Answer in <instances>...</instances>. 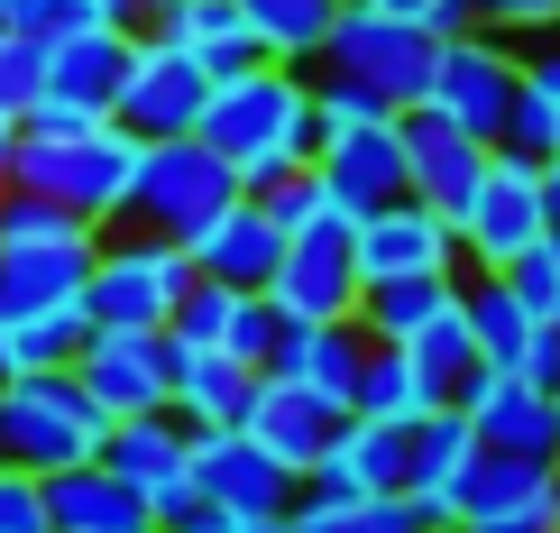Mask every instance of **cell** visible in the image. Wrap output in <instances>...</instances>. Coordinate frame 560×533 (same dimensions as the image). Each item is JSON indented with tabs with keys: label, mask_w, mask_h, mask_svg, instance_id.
Here are the masks:
<instances>
[{
	"label": "cell",
	"mask_w": 560,
	"mask_h": 533,
	"mask_svg": "<svg viewBox=\"0 0 560 533\" xmlns=\"http://www.w3.org/2000/svg\"><path fill=\"white\" fill-rule=\"evenodd\" d=\"M469 470H478V432H469V414H459V405H432L423 424H413V478H405L413 515H423L432 533L459 524V488H469Z\"/></svg>",
	"instance_id": "cell-22"
},
{
	"label": "cell",
	"mask_w": 560,
	"mask_h": 533,
	"mask_svg": "<svg viewBox=\"0 0 560 533\" xmlns=\"http://www.w3.org/2000/svg\"><path fill=\"white\" fill-rule=\"evenodd\" d=\"M148 28H166V37H175L212 83L248 74V65H267V56H258V37H248V19H240V0H175V10H166V19H148Z\"/></svg>",
	"instance_id": "cell-29"
},
{
	"label": "cell",
	"mask_w": 560,
	"mask_h": 533,
	"mask_svg": "<svg viewBox=\"0 0 560 533\" xmlns=\"http://www.w3.org/2000/svg\"><path fill=\"white\" fill-rule=\"evenodd\" d=\"M441 396H432V378L413 368V350H395V340H377L368 350V368H359V396H349V414H368V424H423Z\"/></svg>",
	"instance_id": "cell-34"
},
{
	"label": "cell",
	"mask_w": 560,
	"mask_h": 533,
	"mask_svg": "<svg viewBox=\"0 0 560 533\" xmlns=\"http://www.w3.org/2000/svg\"><path fill=\"white\" fill-rule=\"evenodd\" d=\"M451 230H459V267H469V276H505L551 230L542 221V157L487 148V166L469 184V202L451 212Z\"/></svg>",
	"instance_id": "cell-6"
},
{
	"label": "cell",
	"mask_w": 560,
	"mask_h": 533,
	"mask_svg": "<svg viewBox=\"0 0 560 533\" xmlns=\"http://www.w3.org/2000/svg\"><path fill=\"white\" fill-rule=\"evenodd\" d=\"M349 258H359V286H377V276H459V230L405 194L349 230Z\"/></svg>",
	"instance_id": "cell-14"
},
{
	"label": "cell",
	"mask_w": 560,
	"mask_h": 533,
	"mask_svg": "<svg viewBox=\"0 0 560 533\" xmlns=\"http://www.w3.org/2000/svg\"><path fill=\"white\" fill-rule=\"evenodd\" d=\"M184 294H194V258H184V240H156V230H129V221L102 230L92 276H83L92 332H166Z\"/></svg>",
	"instance_id": "cell-3"
},
{
	"label": "cell",
	"mask_w": 560,
	"mask_h": 533,
	"mask_svg": "<svg viewBox=\"0 0 560 533\" xmlns=\"http://www.w3.org/2000/svg\"><path fill=\"white\" fill-rule=\"evenodd\" d=\"M313 478H322V488H349V497H405V478H413V432L349 414V424L331 432V451H322Z\"/></svg>",
	"instance_id": "cell-26"
},
{
	"label": "cell",
	"mask_w": 560,
	"mask_h": 533,
	"mask_svg": "<svg viewBox=\"0 0 560 533\" xmlns=\"http://www.w3.org/2000/svg\"><path fill=\"white\" fill-rule=\"evenodd\" d=\"M0 378H10V368H0Z\"/></svg>",
	"instance_id": "cell-54"
},
{
	"label": "cell",
	"mask_w": 560,
	"mask_h": 533,
	"mask_svg": "<svg viewBox=\"0 0 560 533\" xmlns=\"http://www.w3.org/2000/svg\"><path fill=\"white\" fill-rule=\"evenodd\" d=\"M175 350H221V359H240V368H267V350H276V304L267 294H248V286H202L194 276V294L175 304Z\"/></svg>",
	"instance_id": "cell-18"
},
{
	"label": "cell",
	"mask_w": 560,
	"mask_h": 533,
	"mask_svg": "<svg viewBox=\"0 0 560 533\" xmlns=\"http://www.w3.org/2000/svg\"><path fill=\"white\" fill-rule=\"evenodd\" d=\"M551 470H560V386H551Z\"/></svg>",
	"instance_id": "cell-48"
},
{
	"label": "cell",
	"mask_w": 560,
	"mask_h": 533,
	"mask_svg": "<svg viewBox=\"0 0 560 533\" xmlns=\"http://www.w3.org/2000/svg\"><path fill=\"white\" fill-rule=\"evenodd\" d=\"M83 19H110V28H148V10H138V0H83Z\"/></svg>",
	"instance_id": "cell-46"
},
{
	"label": "cell",
	"mask_w": 560,
	"mask_h": 533,
	"mask_svg": "<svg viewBox=\"0 0 560 533\" xmlns=\"http://www.w3.org/2000/svg\"><path fill=\"white\" fill-rule=\"evenodd\" d=\"M240 202V175H230L221 148L202 138H148L129 175V230H156V240H194L202 221H221Z\"/></svg>",
	"instance_id": "cell-5"
},
{
	"label": "cell",
	"mask_w": 560,
	"mask_h": 533,
	"mask_svg": "<svg viewBox=\"0 0 560 533\" xmlns=\"http://www.w3.org/2000/svg\"><path fill=\"white\" fill-rule=\"evenodd\" d=\"M194 488L221 515H285L303 478L267 442H248V432H194Z\"/></svg>",
	"instance_id": "cell-15"
},
{
	"label": "cell",
	"mask_w": 560,
	"mask_h": 533,
	"mask_svg": "<svg viewBox=\"0 0 560 533\" xmlns=\"http://www.w3.org/2000/svg\"><path fill=\"white\" fill-rule=\"evenodd\" d=\"M405 350H413V368L432 378V396H441V405H459V386L478 378V340H469V313H459V304L441 313L423 340H405Z\"/></svg>",
	"instance_id": "cell-36"
},
{
	"label": "cell",
	"mask_w": 560,
	"mask_h": 533,
	"mask_svg": "<svg viewBox=\"0 0 560 533\" xmlns=\"http://www.w3.org/2000/svg\"><path fill=\"white\" fill-rule=\"evenodd\" d=\"M138 10H148V19H166V10H175V0H138Z\"/></svg>",
	"instance_id": "cell-50"
},
{
	"label": "cell",
	"mask_w": 560,
	"mask_h": 533,
	"mask_svg": "<svg viewBox=\"0 0 560 533\" xmlns=\"http://www.w3.org/2000/svg\"><path fill=\"white\" fill-rule=\"evenodd\" d=\"M184 258H194V276H202V286H248V294H267L276 258H285V230H276L258 202L240 194L221 221H202L194 240H184Z\"/></svg>",
	"instance_id": "cell-24"
},
{
	"label": "cell",
	"mask_w": 560,
	"mask_h": 533,
	"mask_svg": "<svg viewBox=\"0 0 560 533\" xmlns=\"http://www.w3.org/2000/svg\"><path fill=\"white\" fill-rule=\"evenodd\" d=\"M276 322H359V258H349V230H303L285 240V258L267 276Z\"/></svg>",
	"instance_id": "cell-12"
},
{
	"label": "cell",
	"mask_w": 560,
	"mask_h": 533,
	"mask_svg": "<svg viewBox=\"0 0 560 533\" xmlns=\"http://www.w3.org/2000/svg\"><path fill=\"white\" fill-rule=\"evenodd\" d=\"M551 533H560V515H551Z\"/></svg>",
	"instance_id": "cell-53"
},
{
	"label": "cell",
	"mask_w": 560,
	"mask_h": 533,
	"mask_svg": "<svg viewBox=\"0 0 560 533\" xmlns=\"http://www.w3.org/2000/svg\"><path fill=\"white\" fill-rule=\"evenodd\" d=\"M37 102H46V46L19 37V28H0V120L19 129Z\"/></svg>",
	"instance_id": "cell-38"
},
{
	"label": "cell",
	"mask_w": 560,
	"mask_h": 533,
	"mask_svg": "<svg viewBox=\"0 0 560 533\" xmlns=\"http://www.w3.org/2000/svg\"><path fill=\"white\" fill-rule=\"evenodd\" d=\"M340 424H349V405L313 396V386H294V378H258V405H248V424H240V432H248V442H267L294 478H313Z\"/></svg>",
	"instance_id": "cell-21"
},
{
	"label": "cell",
	"mask_w": 560,
	"mask_h": 533,
	"mask_svg": "<svg viewBox=\"0 0 560 533\" xmlns=\"http://www.w3.org/2000/svg\"><path fill=\"white\" fill-rule=\"evenodd\" d=\"M194 138L230 157L240 194L267 184V175H285V166H313V148H322V129H313V74H294V65H248V74L212 83Z\"/></svg>",
	"instance_id": "cell-2"
},
{
	"label": "cell",
	"mask_w": 560,
	"mask_h": 533,
	"mask_svg": "<svg viewBox=\"0 0 560 533\" xmlns=\"http://www.w3.org/2000/svg\"><path fill=\"white\" fill-rule=\"evenodd\" d=\"M515 378L560 386V322H542V332H533V350H524V368H515Z\"/></svg>",
	"instance_id": "cell-45"
},
{
	"label": "cell",
	"mask_w": 560,
	"mask_h": 533,
	"mask_svg": "<svg viewBox=\"0 0 560 533\" xmlns=\"http://www.w3.org/2000/svg\"><path fill=\"white\" fill-rule=\"evenodd\" d=\"M542 221H551V240H560V157H542Z\"/></svg>",
	"instance_id": "cell-47"
},
{
	"label": "cell",
	"mask_w": 560,
	"mask_h": 533,
	"mask_svg": "<svg viewBox=\"0 0 560 533\" xmlns=\"http://www.w3.org/2000/svg\"><path fill=\"white\" fill-rule=\"evenodd\" d=\"M10 138H19V129H0V194H10Z\"/></svg>",
	"instance_id": "cell-49"
},
{
	"label": "cell",
	"mask_w": 560,
	"mask_h": 533,
	"mask_svg": "<svg viewBox=\"0 0 560 533\" xmlns=\"http://www.w3.org/2000/svg\"><path fill=\"white\" fill-rule=\"evenodd\" d=\"M248 202H258V212L285 230V240H303V230H349L340 202H331V184H322V166H285V175L248 184Z\"/></svg>",
	"instance_id": "cell-35"
},
{
	"label": "cell",
	"mask_w": 560,
	"mask_h": 533,
	"mask_svg": "<svg viewBox=\"0 0 560 533\" xmlns=\"http://www.w3.org/2000/svg\"><path fill=\"white\" fill-rule=\"evenodd\" d=\"M148 533H166V524H148Z\"/></svg>",
	"instance_id": "cell-52"
},
{
	"label": "cell",
	"mask_w": 560,
	"mask_h": 533,
	"mask_svg": "<svg viewBox=\"0 0 560 533\" xmlns=\"http://www.w3.org/2000/svg\"><path fill=\"white\" fill-rule=\"evenodd\" d=\"M515 83H524V46H515V37L459 28V37H441V56H432L423 111H441V120H459L469 138L497 148V138H505V111H515Z\"/></svg>",
	"instance_id": "cell-8"
},
{
	"label": "cell",
	"mask_w": 560,
	"mask_h": 533,
	"mask_svg": "<svg viewBox=\"0 0 560 533\" xmlns=\"http://www.w3.org/2000/svg\"><path fill=\"white\" fill-rule=\"evenodd\" d=\"M74 19H83V0H0V28H19V37H65V28H74Z\"/></svg>",
	"instance_id": "cell-42"
},
{
	"label": "cell",
	"mask_w": 560,
	"mask_h": 533,
	"mask_svg": "<svg viewBox=\"0 0 560 533\" xmlns=\"http://www.w3.org/2000/svg\"><path fill=\"white\" fill-rule=\"evenodd\" d=\"M175 332H92L74 378L110 424H129V414H175Z\"/></svg>",
	"instance_id": "cell-11"
},
{
	"label": "cell",
	"mask_w": 560,
	"mask_h": 533,
	"mask_svg": "<svg viewBox=\"0 0 560 533\" xmlns=\"http://www.w3.org/2000/svg\"><path fill=\"white\" fill-rule=\"evenodd\" d=\"M551 37H560V28H551Z\"/></svg>",
	"instance_id": "cell-56"
},
{
	"label": "cell",
	"mask_w": 560,
	"mask_h": 533,
	"mask_svg": "<svg viewBox=\"0 0 560 533\" xmlns=\"http://www.w3.org/2000/svg\"><path fill=\"white\" fill-rule=\"evenodd\" d=\"M83 340H92V313L83 304L19 313V322H0V368H10V378H46V368H74Z\"/></svg>",
	"instance_id": "cell-33"
},
{
	"label": "cell",
	"mask_w": 560,
	"mask_h": 533,
	"mask_svg": "<svg viewBox=\"0 0 560 533\" xmlns=\"http://www.w3.org/2000/svg\"><path fill=\"white\" fill-rule=\"evenodd\" d=\"M202 102H212V74H202L166 28H138L110 120H120L129 138H194V129H202Z\"/></svg>",
	"instance_id": "cell-9"
},
{
	"label": "cell",
	"mask_w": 560,
	"mask_h": 533,
	"mask_svg": "<svg viewBox=\"0 0 560 533\" xmlns=\"http://www.w3.org/2000/svg\"><path fill=\"white\" fill-rule=\"evenodd\" d=\"M110 442V414L83 396L74 368H46V378H0V460L28 478L83 470Z\"/></svg>",
	"instance_id": "cell-4"
},
{
	"label": "cell",
	"mask_w": 560,
	"mask_h": 533,
	"mask_svg": "<svg viewBox=\"0 0 560 533\" xmlns=\"http://www.w3.org/2000/svg\"><path fill=\"white\" fill-rule=\"evenodd\" d=\"M184 533H294V515H221V506H202Z\"/></svg>",
	"instance_id": "cell-44"
},
{
	"label": "cell",
	"mask_w": 560,
	"mask_h": 533,
	"mask_svg": "<svg viewBox=\"0 0 560 533\" xmlns=\"http://www.w3.org/2000/svg\"><path fill=\"white\" fill-rule=\"evenodd\" d=\"M451 533H505V524H451Z\"/></svg>",
	"instance_id": "cell-51"
},
{
	"label": "cell",
	"mask_w": 560,
	"mask_h": 533,
	"mask_svg": "<svg viewBox=\"0 0 560 533\" xmlns=\"http://www.w3.org/2000/svg\"><path fill=\"white\" fill-rule=\"evenodd\" d=\"M432 56H441V37L405 28V19H386V10H368V0H349L340 28L322 37V65H313V74L377 92L386 111H413V102H423V83H432Z\"/></svg>",
	"instance_id": "cell-7"
},
{
	"label": "cell",
	"mask_w": 560,
	"mask_h": 533,
	"mask_svg": "<svg viewBox=\"0 0 560 533\" xmlns=\"http://www.w3.org/2000/svg\"><path fill=\"white\" fill-rule=\"evenodd\" d=\"M129 46H138V28H110V19H74L65 37H46V102H74L92 120H110Z\"/></svg>",
	"instance_id": "cell-19"
},
{
	"label": "cell",
	"mask_w": 560,
	"mask_h": 533,
	"mask_svg": "<svg viewBox=\"0 0 560 533\" xmlns=\"http://www.w3.org/2000/svg\"><path fill=\"white\" fill-rule=\"evenodd\" d=\"M46 515H56V533H148V497H138L120 470L83 460V470L46 478Z\"/></svg>",
	"instance_id": "cell-28"
},
{
	"label": "cell",
	"mask_w": 560,
	"mask_h": 533,
	"mask_svg": "<svg viewBox=\"0 0 560 533\" xmlns=\"http://www.w3.org/2000/svg\"><path fill=\"white\" fill-rule=\"evenodd\" d=\"M459 414H469L478 451H533V460H551V386L515 378V368H478V378L459 386Z\"/></svg>",
	"instance_id": "cell-23"
},
{
	"label": "cell",
	"mask_w": 560,
	"mask_h": 533,
	"mask_svg": "<svg viewBox=\"0 0 560 533\" xmlns=\"http://www.w3.org/2000/svg\"><path fill=\"white\" fill-rule=\"evenodd\" d=\"M497 148H515V157H560V92L551 83H515V111H505V138Z\"/></svg>",
	"instance_id": "cell-37"
},
{
	"label": "cell",
	"mask_w": 560,
	"mask_h": 533,
	"mask_svg": "<svg viewBox=\"0 0 560 533\" xmlns=\"http://www.w3.org/2000/svg\"><path fill=\"white\" fill-rule=\"evenodd\" d=\"M102 230H74V240H0V322L46 313V304H83V276Z\"/></svg>",
	"instance_id": "cell-20"
},
{
	"label": "cell",
	"mask_w": 560,
	"mask_h": 533,
	"mask_svg": "<svg viewBox=\"0 0 560 533\" xmlns=\"http://www.w3.org/2000/svg\"><path fill=\"white\" fill-rule=\"evenodd\" d=\"M395 138H405V194L413 202H432L441 221L469 202V184H478V166H487V138H469L459 120H441V111H395Z\"/></svg>",
	"instance_id": "cell-16"
},
{
	"label": "cell",
	"mask_w": 560,
	"mask_h": 533,
	"mask_svg": "<svg viewBox=\"0 0 560 533\" xmlns=\"http://www.w3.org/2000/svg\"><path fill=\"white\" fill-rule=\"evenodd\" d=\"M451 304H459V276H377V286H359V332L405 350V340H423Z\"/></svg>",
	"instance_id": "cell-30"
},
{
	"label": "cell",
	"mask_w": 560,
	"mask_h": 533,
	"mask_svg": "<svg viewBox=\"0 0 560 533\" xmlns=\"http://www.w3.org/2000/svg\"><path fill=\"white\" fill-rule=\"evenodd\" d=\"M368 350H377V340H368L359 322H285L276 350H267V378H294V386H313V396L349 405V396H359Z\"/></svg>",
	"instance_id": "cell-25"
},
{
	"label": "cell",
	"mask_w": 560,
	"mask_h": 533,
	"mask_svg": "<svg viewBox=\"0 0 560 533\" xmlns=\"http://www.w3.org/2000/svg\"><path fill=\"white\" fill-rule=\"evenodd\" d=\"M0 129H10V120H0Z\"/></svg>",
	"instance_id": "cell-55"
},
{
	"label": "cell",
	"mask_w": 560,
	"mask_h": 533,
	"mask_svg": "<svg viewBox=\"0 0 560 533\" xmlns=\"http://www.w3.org/2000/svg\"><path fill=\"white\" fill-rule=\"evenodd\" d=\"M0 533H56V515H46V478L10 470V460H0Z\"/></svg>",
	"instance_id": "cell-41"
},
{
	"label": "cell",
	"mask_w": 560,
	"mask_h": 533,
	"mask_svg": "<svg viewBox=\"0 0 560 533\" xmlns=\"http://www.w3.org/2000/svg\"><path fill=\"white\" fill-rule=\"evenodd\" d=\"M560 515V470L533 451H478L469 488H459V524H505V533H551Z\"/></svg>",
	"instance_id": "cell-17"
},
{
	"label": "cell",
	"mask_w": 560,
	"mask_h": 533,
	"mask_svg": "<svg viewBox=\"0 0 560 533\" xmlns=\"http://www.w3.org/2000/svg\"><path fill=\"white\" fill-rule=\"evenodd\" d=\"M505 294H515L533 322H560V240H551V230L524 248L515 267H505Z\"/></svg>",
	"instance_id": "cell-39"
},
{
	"label": "cell",
	"mask_w": 560,
	"mask_h": 533,
	"mask_svg": "<svg viewBox=\"0 0 560 533\" xmlns=\"http://www.w3.org/2000/svg\"><path fill=\"white\" fill-rule=\"evenodd\" d=\"M459 10H469V28L515 37V46H533V37L560 28V0H459Z\"/></svg>",
	"instance_id": "cell-40"
},
{
	"label": "cell",
	"mask_w": 560,
	"mask_h": 533,
	"mask_svg": "<svg viewBox=\"0 0 560 533\" xmlns=\"http://www.w3.org/2000/svg\"><path fill=\"white\" fill-rule=\"evenodd\" d=\"M285 515L294 533H432L413 515V497H349V488H322V478H303Z\"/></svg>",
	"instance_id": "cell-32"
},
{
	"label": "cell",
	"mask_w": 560,
	"mask_h": 533,
	"mask_svg": "<svg viewBox=\"0 0 560 533\" xmlns=\"http://www.w3.org/2000/svg\"><path fill=\"white\" fill-rule=\"evenodd\" d=\"M258 378L267 368H240L221 350H184L175 359V424L184 432H240L248 405H258Z\"/></svg>",
	"instance_id": "cell-27"
},
{
	"label": "cell",
	"mask_w": 560,
	"mask_h": 533,
	"mask_svg": "<svg viewBox=\"0 0 560 533\" xmlns=\"http://www.w3.org/2000/svg\"><path fill=\"white\" fill-rule=\"evenodd\" d=\"M138 148H148V138H129L120 120H92L74 102H37L28 120H19V138H10V184L65 202V212L92 221V230H110V221H129Z\"/></svg>",
	"instance_id": "cell-1"
},
{
	"label": "cell",
	"mask_w": 560,
	"mask_h": 533,
	"mask_svg": "<svg viewBox=\"0 0 560 533\" xmlns=\"http://www.w3.org/2000/svg\"><path fill=\"white\" fill-rule=\"evenodd\" d=\"M340 10H349V0H240L258 56L267 65H294V74H313V65H322V37L340 28Z\"/></svg>",
	"instance_id": "cell-31"
},
{
	"label": "cell",
	"mask_w": 560,
	"mask_h": 533,
	"mask_svg": "<svg viewBox=\"0 0 560 533\" xmlns=\"http://www.w3.org/2000/svg\"><path fill=\"white\" fill-rule=\"evenodd\" d=\"M368 10L405 19V28H423V37H459V28H469V10H459V0H368Z\"/></svg>",
	"instance_id": "cell-43"
},
{
	"label": "cell",
	"mask_w": 560,
	"mask_h": 533,
	"mask_svg": "<svg viewBox=\"0 0 560 533\" xmlns=\"http://www.w3.org/2000/svg\"><path fill=\"white\" fill-rule=\"evenodd\" d=\"M102 470H120L138 497H148V524L184 533L202 515V488H194V432L175 424V414H129V424H110L102 442Z\"/></svg>",
	"instance_id": "cell-10"
},
{
	"label": "cell",
	"mask_w": 560,
	"mask_h": 533,
	"mask_svg": "<svg viewBox=\"0 0 560 533\" xmlns=\"http://www.w3.org/2000/svg\"><path fill=\"white\" fill-rule=\"evenodd\" d=\"M313 166H322V184H331V202H340L349 230H359L368 212H386V202H405V138H395V120L322 129Z\"/></svg>",
	"instance_id": "cell-13"
}]
</instances>
